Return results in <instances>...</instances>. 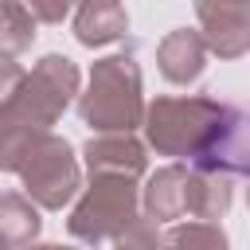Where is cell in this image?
I'll list each match as a JSON object with an SVG mask.
<instances>
[{
  "instance_id": "6da1fadb",
  "label": "cell",
  "mask_w": 250,
  "mask_h": 250,
  "mask_svg": "<svg viewBox=\"0 0 250 250\" xmlns=\"http://www.w3.org/2000/svg\"><path fill=\"white\" fill-rule=\"evenodd\" d=\"M164 70L172 78H191L199 70V47H195V39H188L184 31L172 35L164 43Z\"/></svg>"
}]
</instances>
